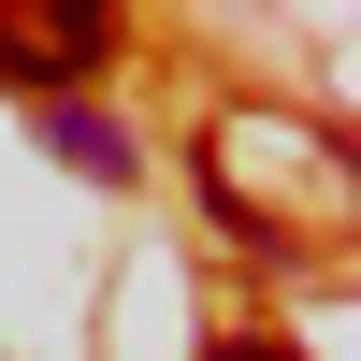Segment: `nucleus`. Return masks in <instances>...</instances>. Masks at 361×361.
<instances>
[{"instance_id":"f03ea898","label":"nucleus","mask_w":361,"mask_h":361,"mask_svg":"<svg viewBox=\"0 0 361 361\" xmlns=\"http://www.w3.org/2000/svg\"><path fill=\"white\" fill-rule=\"evenodd\" d=\"M44 145H58V173H87V188H130V130H116L102 102H44Z\"/></svg>"},{"instance_id":"7ed1b4c3","label":"nucleus","mask_w":361,"mask_h":361,"mask_svg":"<svg viewBox=\"0 0 361 361\" xmlns=\"http://www.w3.org/2000/svg\"><path fill=\"white\" fill-rule=\"evenodd\" d=\"M202 361H304V347H275V333H217Z\"/></svg>"},{"instance_id":"f257e3e1","label":"nucleus","mask_w":361,"mask_h":361,"mask_svg":"<svg viewBox=\"0 0 361 361\" xmlns=\"http://www.w3.org/2000/svg\"><path fill=\"white\" fill-rule=\"evenodd\" d=\"M116 44V15H87V0H58V15H0V87H44V102H73V73Z\"/></svg>"}]
</instances>
